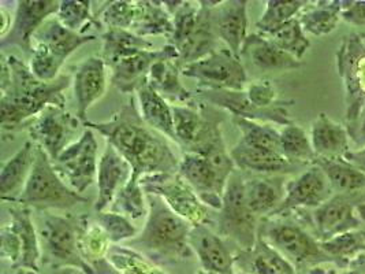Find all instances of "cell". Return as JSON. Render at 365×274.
Here are the masks:
<instances>
[{"instance_id":"cell-1","label":"cell","mask_w":365,"mask_h":274,"mask_svg":"<svg viewBox=\"0 0 365 274\" xmlns=\"http://www.w3.org/2000/svg\"><path fill=\"white\" fill-rule=\"evenodd\" d=\"M83 125L104 137L130 163L135 176L143 178L152 174L178 173L181 158L175 155L167 137L144 122L134 98L110 120L86 121Z\"/></svg>"},{"instance_id":"cell-2","label":"cell","mask_w":365,"mask_h":274,"mask_svg":"<svg viewBox=\"0 0 365 274\" xmlns=\"http://www.w3.org/2000/svg\"><path fill=\"white\" fill-rule=\"evenodd\" d=\"M6 61L10 68V81L0 89L3 133H13L28 126L48 106L66 107L65 91L71 86L70 76H59L55 81L43 83L36 78L29 65L17 56L6 55Z\"/></svg>"},{"instance_id":"cell-3","label":"cell","mask_w":365,"mask_h":274,"mask_svg":"<svg viewBox=\"0 0 365 274\" xmlns=\"http://www.w3.org/2000/svg\"><path fill=\"white\" fill-rule=\"evenodd\" d=\"M147 196L148 217L141 232L126 245L143 253L158 265L190 259L195 255L189 244L192 225L173 213L160 198L150 193Z\"/></svg>"},{"instance_id":"cell-4","label":"cell","mask_w":365,"mask_h":274,"mask_svg":"<svg viewBox=\"0 0 365 274\" xmlns=\"http://www.w3.org/2000/svg\"><path fill=\"white\" fill-rule=\"evenodd\" d=\"M237 171L226 144L204 154L183 153L178 174L196 192L201 202L219 211L229 180Z\"/></svg>"},{"instance_id":"cell-5","label":"cell","mask_w":365,"mask_h":274,"mask_svg":"<svg viewBox=\"0 0 365 274\" xmlns=\"http://www.w3.org/2000/svg\"><path fill=\"white\" fill-rule=\"evenodd\" d=\"M95 40L96 34L71 32L56 18H50L34 34L29 68L40 81H55L68 56Z\"/></svg>"},{"instance_id":"cell-6","label":"cell","mask_w":365,"mask_h":274,"mask_svg":"<svg viewBox=\"0 0 365 274\" xmlns=\"http://www.w3.org/2000/svg\"><path fill=\"white\" fill-rule=\"evenodd\" d=\"M14 203L40 211L70 210L88 203V198L70 188L55 171L50 156L36 146L34 171Z\"/></svg>"},{"instance_id":"cell-7","label":"cell","mask_w":365,"mask_h":274,"mask_svg":"<svg viewBox=\"0 0 365 274\" xmlns=\"http://www.w3.org/2000/svg\"><path fill=\"white\" fill-rule=\"evenodd\" d=\"M81 217L46 213L38 225L43 260L55 269H73L83 274H96L80 251Z\"/></svg>"},{"instance_id":"cell-8","label":"cell","mask_w":365,"mask_h":274,"mask_svg":"<svg viewBox=\"0 0 365 274\" xmlns=\"http://www.w3.org/2000/svg\"><path fill=\"white\" fill-rule=\"evenodd\" d=\"M262 220L257 218L245 199V178L235 171L225 191L223 203L216 217V232L237 244L241 251H250L259 238Z\"/></svg>"},{"instance_id":"cell-9","label":"cell","mask_w":365,"mask_h":274,"mask_svg":"<svg viewBox=\"0 0 365 274\" xmlns=\"http://www.w3.org/2000/svg\"><path fill=\"white\" fill-rule=\"evenodd\" d=\"M259 236L278 250L296 268L331 262L315 235L296 221L284 218V215H274L262 220Z\"/></svg>"},{"instance_id":"cell-10","label":"cell","mask_w":365,"mask_h":274,"mask_svg":"<svg viewBox=\"0 0 365 274\" xmlns=\"http://www.w3.org/2000/svg\"><path fill=\"white\" fill-rule=\"evenodd\" d=\"M175 143L183 153L204 154L226 144L222 135L220 122L215 113H210L205 103L173 106Z\"/></svg>"},{"instance_id":"cell-11","label":"cell","mask_w":365,"mask_h":274,"mask_svg":"<svg viewBox=\"0 0 365 274\" xmlns=\"http://www.w3.org/2000/svg\"><path fill=\"white\" fill-rule=\"evenodd\" d=\"M336 68L345 88V125L353 129L365 106V43L361 34L344 37L336 51Z\"/></svg>"},{"instance_id":"cell-12","label":"cell","mask_w":365,"mask_h":274,"mask_svg":"<svg viewBox=\"0 0 365 274\" xmlns=\"http://www.w3.org/2000/svg\"><path fill=\"white\" fill-rule=\"evenodd\" d=\"M141 186L147 193L160 198L173 213L192 226L212 223L214 210L201 202L178 173L145 176L141 178Z\"/></svg>"},{"instance_id":"cell-13","label":"cell","mask_w":365,"mask_h":274,"mask_svg":"<svg viewBox=\"0 0 365 274\" xmlns=\"http://www.w3.org/2000/svg\"><path fill=\"white\" fill-rule=\"evenodd\" d=\"M182 77L197 81L199 89L212 91H244L248 83V73L241 58L226 47L208 56L185 65Z\"/></svg>"},{"instance_id":"cell-14","label":"cell","mask_w":365,"mask_h":274,"mask_svg":"<svg viewBox=\"0 0 365 274\" xmlns=\"http://www.w3.org/2000/svg\"><path fill=\"white\" fill-rule=\"evenodd\" d=\"M34 144L55 161L85 131L83 121L68 113L66 107L48 106L26 126Z\"/></svg>"},{"instance_id":"cell-15","label":"cell","mask_w":365,"mask_h":274,"mask_svg":"<svg viewBox=\"0 0 365 274\" xmlns=\"http://www.w3.org/2000/svg\"><path fill=\"white\" fill-rule=\"evenodd\" d=\"M99 162V143L95 131L86 126L80 138L52 161L62 180L81 195L96 183Z\"/></svg>"},{"instance_id":"cell-16","label":"cell","mask_w":365,"mask_h":274,"mask_svg":"<svg viewBox=\"0 0 365 274\" xmlns=\"http://www.w3.org/2000/svg\"><path fill=\"white\" fill-rule=\"evenodd\" d=\"M197 99L205 104H211L230 113L232 118L266 122L272 125L286 126L293 121L289 117L287 107L293 102L283 101L281 104L271 108H259L248 101L245 91H212V89H197Z\"/></svg>"},{"instance_id":"cell-17","label":"cell","mask_w":365,"mask_h":274,"mask_svg":"<svg viewBox=\"0 0 365 274\" xmlns=\"http://www.w3.org/2000/svg\"><path fill=\"white\" fill-rule=\"evenodd\" d=\"M335 195L331 184L317 165H311L296 178L286 183V191L282 203L271 215H286L292 211L307 208H317Z\"/></svg>"},{"instance_id":"cell-18","label":"cell","mask_w":365,"mask_h":274,"mask_svg":"<svg viewBox=\"0 0 365 274\" xmlns=\"http://www.w3.org/2000/svg\"><path fill=\"white\" fill-rule=\"evenodd\" d=\"M365 192L357 195L335 193L330 201L312 211V223L316 239L326 241L338 235L361 229L363 221L357 205Z\"/></svg>"},{"instance_id":"cell-19","label":"cell","mask_w":365,"mask_h":274,"mask_svg":"<svg viewBox=\"0 0 365 274\" xmlns=\"http://www.w3.org/2000/svg\"><path fill=\"white\" fill-rule=\"evenodd\" d=\"M58 0H19L10 34L0 41L3 52L9 47H18L22 51H32L34 34L59 10Z\"/></svg>"},{"instance_id":"cell-20","label":"cell","mask_w":365,"mask_h":274,"mask_svg":"<svg viewBox=\"0 0 365 274\" xmlns=\"http://www.w3.org/2000/svg\"><path fill=\"white\" fill-rule=\"evenodd\" d=\"M107 64L101 56H88L73 71L71 86L76 101V116L86 122V116L91 107L106 95L108 81Z\"/></svg>"},{"instance_id":"cell-21","label":"cell","mask_w":365,"mask_h":274,"mask_svg":"<svg viewBox=\"0 0 365 274\" xmlns=\"http://www.w3.org/2000/svg\"><path fill=\"white\" fill-rule=\"evenodd\" d=\"M163 59H180V55L173 46L166 44L159 50H148L126 58L110 68L111 84L122 93H135L141 86L148 84L152 66Z\"/></svg>"},{"instance_id":"cell-22","label":"cell","mask_w":365,"mask_h":274,"mask_svg":"<svg viewBox=\"0 0 365 274\" xmlns=\"http://www.w3.org/2000/svg\"><path fill=\"white\" fill-rule=\"evenodd\" d=\"M248 4L250 1L247 0H225L215 1L211 7L212 24L219 41L238 58L250 36Z\"/></svg>"},{"instance_id":"cell-23","label":"cell","mask_w":365,"mask_h":274,"mask_svg":"<svg viewBox=\"0 0 365 274\" xmlns=\"http://www.w3.org/2000/svg\"><path fill=\"white\" fill-rule=\"evenodd\" d=\"M189 244L197 257L201 270L214 273L234 274L235 257L227 241L208 225L192 226Z\"/></svg>"},{"instance_id":"cell-24","label":"cell","mask_w":365,"mask_h":274,"mask_svg":"<svg viewBox=\"0 0 365 274\" xmlns=\"http://www.w3.org/2000/svg\"><path fill=\"white\" fill-rule=\"evenodd\" d=\"M133 176L130 163L116 151L111 144H106V148L100 156L98 171V198L95 202V211H106L113 205L116 195L123 188Z\"/></svg>"},{"instance_id":"cell-25","label":"cell","mask_w":365,"mask_h":274,"mask_svg":"<svg viewBox=\"0 0 365 274\" xmlns=\"http://www.w3.org/2000/svg\"><path fill=\"white\" fill-rule=\"evenodd\" d=\"M240 58L245 61L248 68L263 74L290 71L302 66V61H299L292 55L282 51L268 37L262 34L248 36L241 50Z\"/></svg>"},{"instance_id":"cell-26","label":"cell","mask_w":365,"mask_h":274,"mask_svg":"<svg viewBox=\"0 0 365 274\" xmlns=\"http://www.w3.org/2000/svg\"><path fill=\"white\" fill-rule=\"evenodd\" d=\"M230 155L237 171L244 173H257L263 176H283L302 168L299 165L289 162L278 151L250 147L240 141H237V144L230 150Z\"/></svg>"},{"instance_id":"cell-27","label":"cell","mask_w":365,"mask_h":274,"mask_svg":"<svg viewBox=\"0 0 365 274\" xmlns=\"http://www.w3.org/2000/svg\"><path fill=\"white\" fill-rule=\"evenodd\" d=\"M309 136L316 159L344 158L351 150L346 125L331 120L326 113H320L314 120Z\"/></svg>"},{"instance_id":"cell-28","label":"cell","mask_w":365,"mask_h":274,"mask_svg":"<svg viewBox=\"0 0 365 274\" xmlns=\"http://www.w3.org/2000/svg\"><path fill=\"white\" fill-rule=\"evenodd\" d=\"M182 68L180 59H163L150 68L148 84L173 106L199 102L196 92L189 91L181 81Z\"/></svg>"},{"instance_id":"cell-29","label":"cell","mask_w":365,"mask_h":274,"mask_svg":"<svg viewBox=\"0 0 365 274\" xmlns=\"http://www.w3.org/2000/svg\"><path fill=\"white\" fill-rule=\"evenodd\" d=\"M286 183L283 176L245 178V199L257 218H268L278 210L284 198Z\"/></svg>"},{"instance_id":"cell-30","label":"cell","mask_w":365,"mask_h":274,"mask_svg":"<svg viewBox=\"0 0 365 274\" xmlns=\"http://www.w3.org/2000/svg\"><path fill=\"white\" fill-rule=\"evenodd\" d=\"M36 161V144L32 140L24 143L10 159L3 162L0 171V198L3 202H14L16 193L22 192Z\"/></svg>"},{"instance_id":"cell-31","label":"cell","mask_w":365,"mask_h":274,"mask_svg":"<svg viewBox=\"0 0 365 274\" xmlns=\"http://www.w3.org/2000/svg\"><path fill=\"white\" fill-rule=\"evenodd\" d=\"M137 106L144 122L158 133L175 143L174 108L150 84L141 86L137 92Z\"/></svg>"},{"instance_id":"cell-32","label":"cell","mask_w":365,"mask_h":274,"mask_svg":"<svg viewBox=\"0 0 365 274\" xmlns=\"http://www.w3.org/2000/svg\"><path fill=\"white\" fill-rule=\"evenodd\" d=\"M10 221L14 223L22 241V259L19 269H28L40 273V263L43 260V251L38 238V230L34 225L31 208L25 206H13L9 208Z\"/></svg>"},{"instance_id":"cell-33","label":"cell","mask_w":365,"mask_h":274,"mask_svg":"<svg viewBox=\"0 0 365 274\" xmlns=\"http://www.w3.org/2000/svg\"><path fill=\"white\" fill-rule=\"evenodd\" d=\"M101 40H103L101 58L110 68L118 62L126 58H130L135 54L155 50L152 41L137 36L132 31L106 29L101 34Z\"/></svg>"},{"instance_id":"cell-34","label":"cell","mask_w":365,"mask_h":274,"mask_svg":"<svg viewBox=\"0 0 365 274\" xmlns=\"http://www.w3.org/2000/svg\"><path fill=\"white\" fill-rule=\"evenodd\" d=\"M241 257L250 274H297V268L260 236L252 250L241 251Z\"/></svg>"},{"instance_id":"cell-35","label":"cell","mask_w":365,"mask_h":274,"mask_svg":"<svg viewBox=\"0 0 365 274\" xmlns=\"http://www.w3.org/2000/svg\"><path fill=\"white\" fill-rule=\"evenodd\" d=\"M130 31L144 39L150 36H166L168 39L174 32V22L163 1L137 0L135 18Z\"/></svg>"},{"instance_id":"cell-36","label":"cell","mask_w":365,"mask_h":274,"mask_svg":"<svg viewBox=\"0 0 365 274\" xmlns=\"http://www.w3.org/2000/svg\"><path fill=\"white\" fill-rule=\"evenodd\" d=\"M344 0L315 1L299 16V24L307 34L327 36L332 34L342 21Z\"/></svg>"},{"instance_id":"cell-37","label":"cell","mask_w":365,"mask_h":274,"mask_svg":"<svg viewBox=\"0 0 365 274\" xmlns=\"http://www.w3.org/2000/svg\"><path fill=\"white\" fill-rule=\"evenodd\" d=\"M327 176L338 195H357L365 192V173L353 166L345 158L316 159L315 163Z\"/></svg>"},{"instance_id":"cell-38","label":"cell","mask_w":365,"mask_h":274,"mask_svg":"<svg viewBox=\"0 0 365 274\" xmlns=\"http://www.w3.org/2000/svg\"><path fill=\"white\" fill-rule=\"evenodd\" d=\"M281 154L292 163L307 166L314 165L316 154L309 133L297 123L292 122L279 131Z\"/></svg>"},{"instance_id":"cell-39","label":"cell","mask_w":365,"mask_h":274,"mask_svg":"<svg viewBox=\"0 0 365 274\" xmlns=\"http://www.w3.org/2000/svg\"><path fill=\"white\" fill-rule=\"evenodd\" d=\"M108 210L125 215L133 223L147 220L150 206L147 192L141 186V177L133 174L128 184L119 191Z\"/></svg>"},{"instance_id":"cell-40","label":"cell","mask_w":365,"mask_h":274,"mask_svg":"<svg viewBox=\"0 0 365 274\" xmlns=\"http://www.w3.org/2000/svg\"><path fill=\"white\" fill-rule=\"evenodd\" d=\"M107 262L116 274H167L160 265L126 244L113 245Z\"/></svg>"},{"instance_id":"cell-41","label":"cell","mask_w":365,"mask_h":274,"mask_svg":"<svg viewBox=\"0 0 365 274\" xmlns=\"http://www.w3.org/2000/svg\"><path fill=\"white\" fill-rule=\"evenodd\" d=\"M55 18L66 29L78 34H91L88 31L103 28L99 18L92 13V1L62 0Z\"/></svg>"},{"instance_id":"cell-42","label":"cell","mask_w":365,"mask_h":274,"mask_svg":"<svg viewBox=\"0 0 365 274\" xmlns=\"http://www.w3.org/2000/svg\"><path fill=\"white\" fill-rule=\"evenodd\" d=\"M311 4L307 0H268L266 10L256 22L257 34H268L281 28L289 21L299 18V14Z\"/></svg>"},{"instance_id":"cell-43","label":"cell","mask_w":365,"mask_h":274,"mask_svg":"<svg viewBox=\"0 0 365 274\" xmlns=\"http://www.w3.org/2000/svg\"><path fill=\"white\" fill-rule=\"evenodd\" d=\"M323 251L338 266H346L365 253V230L357 229L320 241Z\"/></svg>"},{"instance_id":"cell-44","label":"cell","mask_w":365,"mask_h":274,"mask_svg":"<svg viewBox=\"0 0 365 274\" xmlns=\"http://www.w3.org/2000/svg\"><path fill=\"white\" fill-rule=\"evenodd\" d=\"M234 125L240 131V143L250 146L267 148L272 151L279 150V129H277L272 123L257 122V121L244 120V118H232Z\"/></svg>"},{"instance_id":"cell-45","label":"cell","mask_w":365,"mask_h":274,"mask_svg":"<svg viewBox=\"0 0 365 274\" xmlns=\"http://www.w3.org/2000/svg\"><path fill=\"white\" fill-rule=\"evenodd\" d=\"M278 49L302 61L311 47V40L299 24V18L289 21L271 34H264Z\"/></svg>"},{"instance_id":"cell-46","label":"cell","mask_w":365,"mask_h":274,"mask_svg":"<svg viewBox=\"0 0 365 274\" xmlns=\"http://www.w3.org/2000/svg\"><path fill=\"white\" fill-rule=\"evenodd\" d=\"M137 1L130 0H114L106 1L100 7L96 17L99 18L103 28L106 29H123L130 31L135 18Z\"/></svg>"},{"instance_id":"cell-47","label":"cell","mask_w":365,"mask_h":274,"mask_svg":"<svg viewBox=\"0 0 365 274\" xmlns=\"http://www.w3.org/2000/svg\"><path fill=\"white\" fill-rule=\"evenodd\" d=\"M96 223H99L101 229L106 232V235L114 245L122 243L126 244L138 235V230L133 221L111 210L98 213Z\"/></svg>"},{"instance_id":"cell-48","label":"cell","mask_w":365,"mask_h":274,"mask_svg":"<svg viewBox=\"0 0 365 274\" xmlns=\"http://www.w3.org/2000/svg\"><path fill=\"white\" fill-rule=\"evenodd\" d=\"M22 241L14 223L9 221L0 229V255L14 266H19L22 259Z\"/></svg>"},{"instance_id":"cell-49","label":"cell","mask_w":365,"mask_h":274,"mask_svg":"<svg viewBox=\"0 0 365 274\" xmlns=\"http://www.w3.org/2000/svg\"><path fill=\"white\" fill-rule=\"evenodd\" d=\"M244 91L248 101L259 108H271L283 102L278 99L277 88L269 80H255Z\"/></svg>"},{"instance_id":"cell-50","label":"cell","mask_w":365,"mask_h":274,"mask_svg":"<svg viewBox=\"0 0 365 274\" xmlns=\"http://www.w3.org/2000/svg\"><path fill=\"white\" fill-rule=\"evenodd\" d=\"M342 21L357 28H365V0H344Z\"/></svg>"},{"instance_id":"cell-51","label":"cell","mask_w":365,"mask_h":274,"mask_svg":"<svg viewBox=\"0 0 365 274\" xmlns=\"http://www.w3.org/2000/svg\"><path fill=\"white\" fill-rule=\"evenodd\" d=\"M349 135H350L351 141L356 144V148L365 147V106L357 123L354 125L353 129L349 131Z\"/></svg>"},{"instance_id":"cell-52","label":"cell","mask_w":365,"mask_h":274,"mask_svg":"<svg viewBox=\"0 0 365 274\" xmlns=\"http://www.w3.org/2000/svg\"><path fill=\"white\" fill-rule=\"evenodd\" d=\"M353 166L365 173V147L351 148L348 154L344 156Z\"/></svg>"},{"instance_id":"cell-53","label":"cell","mask_w":365,"mask_h":274,"mask_svg":"<svg viewBox=\"0 0 365 274\" xmlns=\"http://www.w3.org/2000/svg\"><path fill=\"white\" fill-rule=\"evenodd\" d=\"M0 21H1V25H0V37L4 39L7 34H10L11 26H13V22H14V17L11 16V13H10L4 6L0 7Z\"/></svg>"},{"instance_id":"cell-54","label":"cell","mask_w":365,"mask_h":274,"mask_svg":"<svg viewBox=\"0 0 365 274\" xmlns=\"http://www.w3.org/2000/svg\"><path fill=\"white\" fill-rule=\"evenodd\" d=\"M18 274H38V273H36V272H32V270H28V269H19V270H18Z\"/></svg>"},{"instance_id":"cell-55","label":"cell","mask_w":365,"mask_h":274,"mask_svg":"<svg viewBox=\"0 0 365 274\" xmlns=\"http://www.w3.org/2000/svg\"><path fill=\"white\" fill-rule=\"evenodd\" d=\"M197 274H223V273H214V272H205V270H200Z\"/></svg>"},{"instance_id":"cell-56","label":"cell","mask_w":365,"mask_h":274,"mask_svg":"<svg viewBox=\"0 0 365 274\" xmlns=\"http://www.w3.org/2000/svg\"><path fill=\"white\" fill-rule=\"evenodd\" d=\"M361 39H363V41H364V43H365V34H361Z\"/></svg>"},{"instance_id":"cell-57","label":"cell","mask_w":365,"mask_h":274,"mask_svg":"<svg viewBox=\"0 0 365 274\" xmlns=\"http://www.w3.org/2000/svg\"><path fill=\"white\" fill-rule=\"evenodd\" d=\"M66 269H62V272H61V274H66V272H65Z\"/></svg>"},{"instance_id":"cell-58","label":"cell","mask_w":365,"mask_h":274,"mask_svg":"<svg viewBox=\"0 0 365 274\" xmlns=\"http://www.w3.org/2000/svg\"><path fill=\"white\" fill-rule=\"evenodd\" d=\"M354 274H360V273H354Z\"/></svg>"}]
</instances>
